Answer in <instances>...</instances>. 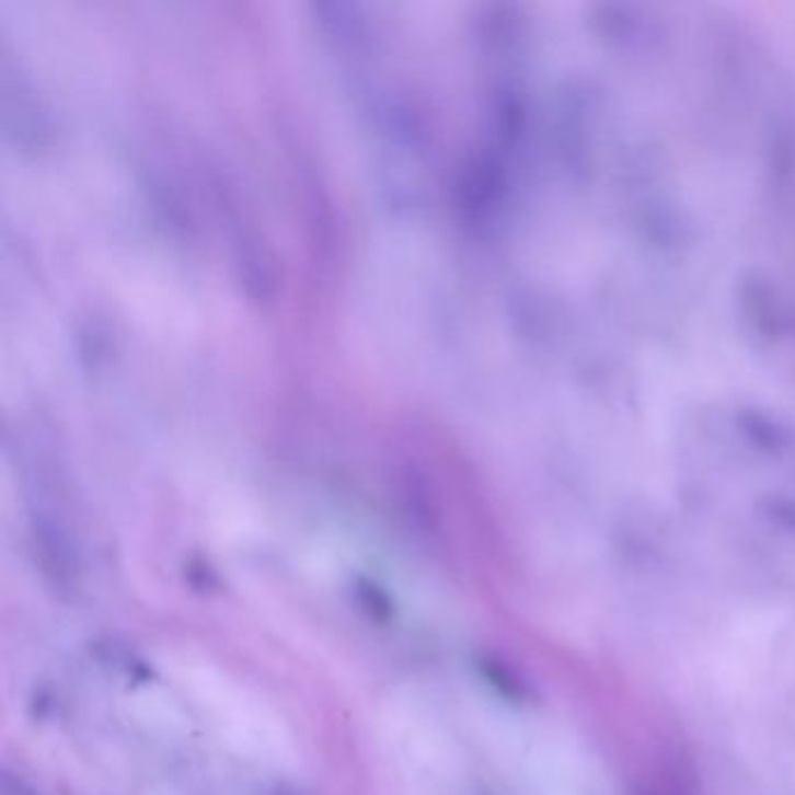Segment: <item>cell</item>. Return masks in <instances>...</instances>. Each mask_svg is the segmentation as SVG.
Segmentation results:
<instances>
[{
	"instance_id": "6da1fadb",
	"label": "cell",
	"mask_w": 795,
	"mask_h": 795,
	"mask_svg": "<svg viewBox=\"0 0 795 795\" xmlns=\"http://www.w3.org/2000/svg\"><path fill=\"white\" fill-rule=\"evenodd\" d=\"M487 677H491V681L497 685L499 693L504 698H509L511 702H520L528 698V685L522 683L511 670H506L504 665H497V662L487 665Z\"/></svg>"
}]
</instances>
